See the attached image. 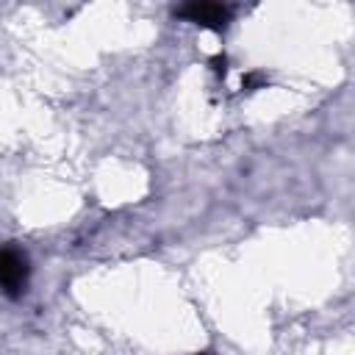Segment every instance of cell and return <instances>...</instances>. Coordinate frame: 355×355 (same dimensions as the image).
<instances>
[{"mask_svg": "<svg viewBox=\"0 0 355 355\" xmlns=\"http://www.w3.org/2000/svg\"><path fill=\"white\" fill-rule=\"evenodd\" d=\"M28 255L17 244H3L0 247V291L8 297H22L28 286Z\"/></svg>", "mask_w": 355, "mask_h": 355, "instance_id": "obj_1", "label": "cell"}, {"mask_svg": "<svg viewBox=\"0 0 355 355\" xmlns=\"http://www.w3.org/2000/svg\"><path fill=\"white\" fill-rule=\"evenodd\" d=\"M175 14L208 31H222L230 22V8L222 3H189V6H180Z\"/></svg>", "mask_w": 355, "mask_h": 355, "instance_id": "obj_2", "label": "cell"}, {"mask_svg": "<svg viewBox=\"0 0 355 355\" xmlns=\"http://www.w3.org/2000/svg\"><path fill=\"white\" fill-rule=\"evenodd\" d=\"M266 83V78L261 75V72H247V75H241V89H261Z\"/></svg>", "mask_w": 355, "mask_h": 355, "instance_id": "obj_3", "label": "cell"}, {"mask_svg": "<svg viewBox=\"0 0 355 355\" xmlns=\"http://www.w3.org/2000/svg\"><path fill=\"white\" fill-rule=\"evenodd\" d=\"M211 69H214L216 75H222V78H225V75H227V58H225L222 53H219V55H214V58H211Z\"/></svg>", "mask_w": 355, "mask_h": 355, "instance_id": "obj_4", "label": "cell"}, {"mask_svg": "<svg viewBox=\"0 0 355 355\" xmlns=\"http://www.w3.org/2000/svg\"><path fill=\"white\" fill-rule=\"evenodd\" d=\"M197 355H211V352H197Z\"/></svg>", "mask_w": 355, "mask_h": 355, "instance_id": "obj_5", "label": "cell"}]
</instances>
